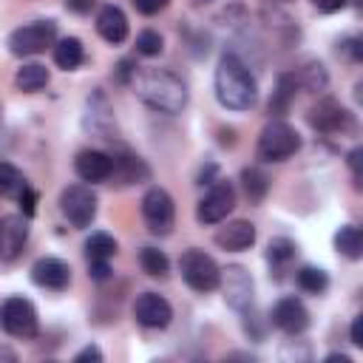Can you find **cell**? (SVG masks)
<instances>
[{"label": "cell", "instance_id": "cell-14", "mask_svg": "<svg viewBox=\"0 0 363 363\" xmlns=\"http://www.w3.org/2000/svg\"><path fill=\"white\" fill-rule=\"evenodd\" d=\"M31 281L43 289H54V292H62L68 289L71 284V267L62 261V258H54V255H45V258H37L34 267H31Z\"/></svg>", "mask_w": 363, "mask_h": 363}, {"label": "cell", "instance_id": "cell-17", "mask_svg": "<svg viewBox=\"0 0 363 363\" xmlns=\"http://www.w3.org/2000/svg\"><path fill=\"white\" fill-rule=\"evenodd\" d=\"M85 130L96 133L99 139H113V111L102 91L88 96L85 102Z\"/></svg>", "mask_w": 363, "mask_h": 363}, {"label": "cell", "instance_id": "cell-18", "mask_svg": "<svg viewBox=\"0 0 363 363\" xmlns=\"http://www.w3.org/2000/svg\"><path fill=\"white\" fill-rule=\"evenodd\" d=\"M96 31L111 45L125 43L128 40V17H125V11L119 6H113V3L102 6L99 14H96Z\"/></svg>", "mask_w": 363, "mask_h": 363}, {"label": "cell", "instance_id": "cell-23", "mask_svg": "<svg viewBox=\"0 0 363 363\" xmlns=\"http://www.w3.org/2000/svg\"><path fill=\"white\" fill-rule=\"evenodd\" d=\"M335 250L340 255H346L349 261H357L363 255V233H360V227H354V224L340 227L335 233Z\"/></svg>", "mask_w": 363, "mask_h": 363}, {"label": "cell", "instance_id": "cell-11", "mask_svg": "<svg viewBox=\"0 0 363 363\" xmlns=\"http://www.w3.org/2000/svg\"><path fill=\"white\" fill-rule=\"evenodd\" d=\"M218 286H221L224 301H227L230 309H235L241 315L252 309V278H250V272L244 267L230 264L227 269H221Z\"/></svg>", "mask_w": 363, "mask_h": 363}, {"label": "cell", "instance_id": "cell-25", "mask_svg": "<svg viewBox=\"0 0 363 363\" xmlns=\"http://www.w3.org/2000/svg\"><path fill=\"white\" fill-rule=\"evenodd\" d=\"M241 187H244V196H247L252 204H258V201H264V196H267V190H269V179H267V173L258 170V167H244V170H241Z\"/></svg>", "mask_w": 363, "mask_h": 363}, {"label": "cell", "instance_id": "cell-22", "mask_svg": "<svg viewBox=\"0 0 363 363\" xmlns=\"http://www.w3.org/2000/svg\"><path fill=\"white\" fill-rule=\"evenodd\" d=\"M54 62L62 68V71H74L85 62V48L77 37H62L54 43Z\"/></svg>", "mask_w": 363, "mask_h": 363}, {"label": "cell", "instance_id": "cell-21", "mask_svg": "<svg viewBox=\"0 0 363 363\" xmlns=\"http://www.w3.org/2000/svg\"><path fill=\"white\" fill-rule=\"evenodd\" d=\"M295 91H298L295 74H281L278 77V85H275V91L269 96V105H267L269 116H286V111H289V105L295 99Z\"/></svg>", "mask_w": 363, "mask_h": 363}, {"label": "cell", "instance_id": "cell-36", "mask_svg": "<svg viewBox=\"0 0 363 363\" xmlns=\"http://www.w3.org/2000/svg\"><path fill=\"white\" fill-rule=\"evenodd\" d=\"M88 275L94 278V281H108L111 278V267H108V261H88Z\"/></svg>", "mask_w": 363, "mask_h": 363}, {"label": "cell", "instance_id": "cell-29", "mask_svg": "<svg viewBox=\"0 0 363 363\" xmlns=\"http://www.w3.org/2000/svg\"><path fill=\"white\" fill-rule=\"evenodd\" d=\"M295 82L303 85L306 91H323L329 85V77L320 62H303V68L295 71Z\"/></svg>", "mask_w": 363, "mask_h": 363}, {"label": "cell", "instance_id": "cell-35", "mask_svg": "<svg viewBox=\"0 0 363 363\" xmlns=\"http://www.w3.org/2000/svg\"><path fill=\"white\" fill-rule=\"evenodd\" d=\"M337 45H340V51H343L352 62H357V60L363 57V45H360V40H357V37H346V40H340Z\"/></svg>", "mask_w": 363, "mask_h": 363}, {"label": "cell", "instance_id": "cell-27", "mask_svg": "<svg viewBox=\"0 0 363 363\" xmlns=\"http://www.w3.org/2000/svg\"><path fill=\"white\" fill-rule=\"evenodd\" d=\"M28 187L23 170H17L11 162H0V196L3 199H17Z\"/></svg>", "mask_w": 363, "mask_h": 363}, {"label": "cell", "instance_id": "cell-8", "mask_svg": "<svg viewBox=\"0 0 363 363\" xmlns=\"http://www.w3.org/2000/svg\"><path fill=\"white\" fill-rule=\"evenodd\" d=\"M233 210H235V187H233V182L216 179V182H210V190L199 201L196 218H199V224H221Z\"/></svg>", "mask_w": 363, "mask_h": 363}, {"label": "cell", "instance_id": "cell-19", "mask_svg": "<svg viewBox=\"0 0 363 363\" xmlns=\"http://www.w3.org/2000/svg\"><path fill=\"white\" fill-rule=\"evenodd\" d=\"M216 244L221 250H230V252H241V250H250L255 244V227L244 218L238 221H227L218 233H216Z\"/></svg>", "mask_w": 363, "mask_h": 363}, {"label": "cell", "instance_id": "cell-12", "mask_svg": "<svg viewBox=\"0 0 363 363\" xmlns=\"http://www.w3.org/2000/svg\"><path fill=\"white\" fill-rule=\"evenodd\" d=\"M269 320H272L275 329H281L284 335H292V337H295V335H301V332L309 326V312H306V306H303L301 298L286 295V298H281V301L272 306Z\"/></svg>", "mask_w": 363, "mask_h": 363}, {"label": "cell", "instance_id": "cell-32", "mask_svg": "<svg viewBox=\"0 0 363 363\" xmlns=\"http://www.w3.org/2000/svg\"><path fill=\"white\" fill-rule=\"evenodd\" d=\"M162 48H164V40H162L159 31H150V28L139 31V37H136V51H139L142 57H159Z\"/></svg>", "mask_w": 363, "mask_h": 363}, {"label": "cell", "instance_id": "cell-31", "mask_svg": "<svg viewBox=\"0 0 363 363\" xmlns=\"http://www.w3.org/2000/svg\"><path fill=\"white\" fill-rule=\"evenodd\" d=\"M292 258H295V241H292V238L278 235V238H272V241H269V247H267V261H269V267H272V269L286 267Z\"/></svg>", "mask_w": 363, "mask_h": 363}, {"label": "cell", "instance_id": "cell-5", "mask_svg": "<svg viewBox=\"0 0 363 363\" xmlns=\"http://www.w3.org/2000/svg\"><path fill=\"white\" fill-rule=\"evenodd\" d=\"M179 272L184 278V284L196 292H213L218 289V278H221V269L218 264L204 252V250H184L182 258H179Z\"/></svg>", "mask_w": 363, "mask_h": 363}, {"label": "cell", "instance_id": "cell-1", "mask_svg": "<svg viewBox=\"0 0 363 363\" xmlns=\"http://www.w3.org/2000/svg\"><path fill=\"white\" fill-rule=\"evenodd\" d=\"M136 96L159 111V113H179L187 105V85L179 74H173L170 68H142L133 74L130 79Z\"/></svg>", "mask_w": 363, "mask_h": 363}, {"label": "cell", "instance_id": "cell-30", "mask_svg": "<svg viewBox=\"0 0 363 363\" xmlns=\"http://www.w3.org/2000/svg\"><path fill=\"white\" fill-rule=\"evenodd\" d=\"M295 284H298L303 292H309V295H320V292H326V286H329V275H326L323 269H318V267H301V269L295 272Z\"/></svg>", "mask_w": 363, "mask_h": 363}, {"label": "cell", "instance_id": "cell-28", "mask_svg": "<svg viewBox=\"0 0 363 363\" xmlns=\"http://www.w3.org/2000/svg\"><path fill=\"white\" fill-rule=\"evenodd\" d=\"M139 267H142V272H147L150 278H164L167 269H170V261H167V255H164L162 250H156V247H142V250H139Z\"/></svg>", "mask_w": 363, "mask_h": 363}, {"label": "cell", "instance_id": "cell-20", "mask_svg": "<svg viewBox=\"0 0 363 363\" xmlns=\"http://www.w3.org/2000/svg\"><path fill=\"white\" fill-rule=\"evenodd\" d=\"M111 159H113L111 179H113L116 184H139V182H145V179L150 176L147 164H145V162H142L136 153L122 150V153H113Z\"/></svg>", "mask_w": 363, "mask_h": 363}, {"label": "cell", "instance_id": "cell-43", "mask_svg": "<svg viewBox=\"0 0 363 363\" xmlns=\"http://www.w3.org/2000/svg\"><path fill=\"white\" fill-rule=\"evenodd\" d=\"M326 360H340V363H352V357H349V354H337V352H335V354H326Z\"/></svg>", "mask_w": 363, "mask_h": 363}, {"label": "cell", "instance_id": "cell-10", "mask_svg": "<svg viewBox=\"0 0 363 363\" xmlns=\"http://www.w3.org/2000/svg\"><path fill=\"white\" fill-rule=\"evenodd\" d=\"M142 218L153 235H167L176 224V207L164 187H150L142 196Z\"/></svg>", "mask_w": 363, "mask_h": 363}, {"label": "cell", "instance_id": "cell-16", "mask_svg": "<svg viewBox=\"0 0 363 363\" xmlns=\"http://www.w3.org/2000/svg\"><path fill=\"white\" fill-rule=\"evenodd\" d=\"M28 241V221L26 216H3L0 218V258L14 261Z\"/></svg>", "mask_w": 363, "mask_h": 363}, {"label": "cell", "instance_id": "cell-41", "mask_svg": "<svg viewBox=\"0 0 363 363\" xmlns=\"http://www.w3.org/2000/svg\"><path fill=\"white\" fill-rule=\"evenodd\" d=\"M360 156H363L360 147H354V150L349 153V167H352V176H354V184H357V187H360Z\"/></svg>", "mask_w": 363, "mask_h": 363}, {"label": "cell", "instance_id": "cell-7", "mask_svg": "<svg viewBox=\"0 0 363 363\" xmlns=\"http://www.w3.org/2000/svg\"><path fill=\"white\" fill-rule=\"evenodd\" d=\"M96 207H99V199H96V193L88 184H68L60 193V213L77 230L91 227V221L96 218Z\"/></svg>", "mask_w": 363, "mask_h": 363}, {"label": "cell", "instance_id": "cell-40", "mask_svg": "<svg viewBox=\"0 0 363 363\" xmlns=\"http://www.w3.org/2000/svg\"><path fill=\"white\" fill-rule=\"evenodd\" d=\"M312 6L320 11V14H335L346 6V0H312Z\"/></svg>", "mask_w": 363, "mask_h": 363}, {"label": "cell", "instance_id": "cell-9", "mask_svg": "<svg viewBox=\"0 0 363 363\" xmlns=\"http://www.w3.org/2000/svg\"><path fill=\"white\" fill-rule=\"evenodd\" d=\"M309 125L318 130V133H326V136H346V133H354L357 130V122L354 116L335 99H320L312 111H309Z\"/></svg>", "mask_w": 363, "mask_h": 363}, {"label": "cell", "instance_id": "cell-34", "mask_svg": "<svg viewBox=\"0 0 363 363\" xmlns=\"http://www.w3.org/2000/svg\"><path fill=\"white\" fill-rule=\"evenodd\" d=\"M130 3H133V9H136L139 14H147V17H150V14H159L162 9H167L170 0H130Z\"/></svg>", "mask_w": 363, "mask_h": 363}, {"label": "cell", "instance_id": "cell-4", "mask_svg": "<svg viewBox=\"0 0 363 363\" xmlns=\"http://www.w3.org/2000/svg\"><path fill=\"white\" fill-rule=\"evenodd\" d=\"M57 43V23L54 20H34L9 34V51L14 57H34L43 54Z\"/></svg>", "mask_w": 363, "mask_h": 363}, {"label": "cell", "instance_id": "cell-3", "mask_svg": "<svg viewBox=\"0 0 363 363\" xmlns=\"http://www.w3.org/2000/svg\"><path fill=\"white\" fill-rule=\"evenodd\" d=\"M255 150L261 162H286L301 150V136L292 125H286L284 119H275L261 130Z\"/></svg>", "mask_w": 363, "mask_h": 363}, {"label": "cell", "instance_id": "cell-24", "mask_svg": "<svg viewBox=\"0 0 363 363\" xmlns=\"http://www.w3.org/2000/svg\"><path fill=\"white\" fill-rule=\"evenodd\" d=\"M14 85H17L20 91H26V94H34V91H40V88H45V85H48V71H45V65L28 62V65L17 68Z\"/></svg>", "mask_w": 363, "mask_h": 363}, {"label": "cell", "instance_id": "cell-39", "mask_svg": "<svg viewBox=\"0 0 363 363\" xmlns=\"http://www.w3.org/2000/svg\"><path fill=\"white\" fill-rule=\"evenodd\" d=\"M85 360H94V363H99V360H102V352H99V346H85V349H79V352L74 354V363H85Z\"/></svg>", "mask_w": 363, "mask_h": 363}, {"label": "cell", "instance_id": "cell-2", "mask_svg": "<svg viewBox=\"0 0 363 363\" xmlns=\"http://www.w3.org/2000/svg\"><path fill=\"white\" fill-rule=\"evenodd\" d=\"M216 99L227 111H250L255 105V99H258L255 77L250 74L247 62L235 51H227L218 60V68H216Z\"/></svg>", "mask_w": 363, "mask_h": 363}, {"label": "cell", "instance_id": "cell-38", "mask_svg": "<svg viewBox=\"0 0 363 363\" xmlns=\"http://www.w3.org/2000/svg\"><path fill=\"white\" fill-rule=\"evenodd\" d=\"M136 68H139V65H136L133 60H122V62L116 65V79H119V82H130L133 74H136Z\"/></svg>", "mask_w": 363, "mask_h": 363}, {"label": "cell", "instance_id": "cell-15", "mask_svg": "<svg viewBox=\"0 0 363 363\" xmlns=\"http://www.w3.org/2000/svg\"><path fill=\"white\" fill-rule=\"evenodd\" d=\"M74 170H77V176H79L82 182H91V184L108 182V179H111V170H113V159H111V153H105V150L85 147V150L77 153Z\"/></svg>", "mask_w": 363, "mask_h": 363}, {"label": "cell", "instance_id": "cell-13", "mask_svg": "<svg viewBox=\"0 0 363 363\" xmlns=\"http://www.w3.org/2000/svg\"><path fill=\"white\" fill-rule=\"evenodd\" d=\"M133 318L145 329H164L173 318V306L156 292H142L133 301Z\"/></svg>", "mask_w": 363, "mask_h": 363}, {"label": "cell", "instance_id": "cell-6", "mask_svg": "<svg viewBox=\"0 0 363 363\" xmlns=\"http://www.w3.org/2000/svg\"><path fill=\"white\" fill-rule=\"evenodd\" d=\"M0 329L11 337H34L40 329L37 320V309L28 298L11 295L0 303Z\"/></svg>", "mask_w": 363, "mask_h": 363}, {"label": "cell", "instance_id": "cell-37", "mask_svg": "<svg viewBox=\"0 0 363 363\" xmlns=\"http://www.w3.org/2000/svg\"><path fill=\"white\" fill-rule=\"evenodd\" d=\"M62 3H65V9L74 11V14H88V11L96 9L99 0H62Z\"/></svg>", "mask_w": 363, "mask_h": 363}, {"label": "cell", "instance_id": "cell-42", "mask_svg": "<svg viewBox=\"0 0 363 363\" xmlns=\"http://www.w3.org/2000/svg\"><path fill=\"white\" fill-rule=\"evenodd\" d=\"M349 337H352V343H354V346H363V315H357V318L352 320Z\"/></svg>", "mask_w": 363, "mask_h": 363}, {"label": "cell", "instance_id": "cell-33", "mask_svg": "<svg viewBox=\"0 0 363 363\" xmlns=\"http://www.w3.org/2000/svg\"><path fill=\"white\" fill-rule=\"evenodd\" d=\"M17 201H20V213H23L26 218H31L34 210H37V193H34L31 187H26V190L17 196Z\"/></svg>", "mask_w": 363, "mask_h": 363}, {"label": "cell", "instance_id": "cell-26", "mask_svg": "<svg viewBox=\"0 0 363 363\" xmlns=\"http://www.w3.org/2000/svg\"><path fill=\"white\" fill-rule=\"evenodd\" d=\"M116 255V238L111 233H91L85 241V258L88 261H111Z\"/></svg>", "mask_w": 363, "mask_h": 363}]
</instances>
